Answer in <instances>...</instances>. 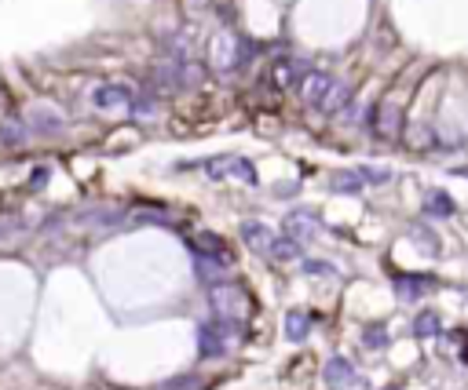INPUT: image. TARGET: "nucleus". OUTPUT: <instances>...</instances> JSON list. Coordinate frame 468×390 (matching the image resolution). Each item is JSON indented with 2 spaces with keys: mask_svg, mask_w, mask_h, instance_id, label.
<instances>
[{
  "mask_svg": "<svg viewBox=\"0 0 468 390\" xmlns=\"http://www.w3.org/2000/svg\"><path fill=\"white\" fill-rule=\"evenodd\" d=\"M198 277L209 281V284H220L224 270H220V263H216V259H198Z\"/></svg>",
  "mask_w": 468,
  "mask_h": 390,
  "instance_id": "dca6fc26",
  "label": "nucleus"
},
{
  "mask_svg": "<svg viewBox=\"0 0 468 390\" xmlns=\"http://www.w3.org/2000/svg\"><path fill=\"white\" fill-rule=\"evenodd\" d=\"M414 336H421V339H432V336H439V317H435L432 310L417 314V321H414Z\"/></svg>",
  "mask_w": 468,
  "mask_h": 390,
  "instance_id": "4468645a",
  "label": "nucleus"
},
{
  "mask_svg": "<svg viewBox=\"0 0 468 390\" xmlns=\"http://www.w3.org/2000/svg\"><path fill=\"white\" fill-rule=\"evenodd\" d=\"M421 292H424V281H421V277H395V296H399V299L414 303V299H421Z\"/></svg>",
  "mask_w": 468,
  "mask_h": 390,
  "instance_id": "f8f14e48",
  "label": "nucleus"
},
{
  "mask_svg": "<svg viewBox=\"0 0 468 390\" xmlns=\"http://www.w3.org/2000/svg\"><path fill=\"white\" fill-rule=\"evenodd\" d=\"M414 241L421 248H428V255H439V245H435V234L432 230H414Z\"/></svg>",
  "mask_w": 468,
  "mask_h": 390,
  "instance_id": "a211bd4d",
  "label": "nucleus"
},
{
  "mask_svg": "<svg viewBox=\"0 0 468 390\" xmlns=\"http://www.w3.org/2000/svg\"><path fill=\"white\" fill-rule=\"evenodd\" d=\"M359 179H362L359 172H337V175H333V190H337V193H359V190H362Z\"/></svg>",
  "mask_w": 468,
  "mask_h": 390,
  "instance_id": "2eb2a0df",
  "label": "nucleus"
},
{
  "mask_svg": "<svg viewBox=\"0 0 468 390\" xmlns=\"http://www.w3.org/2000/svg\"><path fill=\"white\" fill-rule=\"evenodd\" d=\"M359 175H362L366 183H388V179H392L388 168H359Z\"/></svg>",
  "mask_w": 468,
  "mask_h": 390,
  "instance_id": "aec40b11",
  "label": "nucleus"
},
{
  "mask_svg": "<svg viewBox=\"0 0 468 390\" xmlns=\"http://www.w3.org/2000/svg\"><path fill=\"white\" fill-rule=\"evenodd\" d=\"M267 255H271V259H282V263H289V259L300 255V241H293V237H278V241L271 245Z\"/></svg>",
  "mask_w": 468,
  "mask_h": 390,
  "instance_id": "ddd939ff",
  "label": "nucleus"
},
{
  "mask_svg": "<svg viewBox=\"0 0 468 390\" xmlns=\"http://www.w3.org/2000/svg\"><path fill=\"white\" fill-rule=\"evenodd\" d=\"M348 99H352V88H348L344 81H337V84L329 88L326 103H322L319 110H322V113H337V110H344V106H348Z\"/></svg>",
  "mask_w": 468,
  "mask_h": 390,
  "instance_id": "9d476101",
  "label": "nucleus"
},
{
  "mask_svg": "<svg viewBox=\"0 0 468 390\" xmlns=\"http://www.w3.org/2000/svg\"><path fill=\"white\" fill-rule=\"evenodd\" d=\"M304 274H311V277H329V274H333V263H322V259H307V263H304Z\"/></svg>",
  "mask_w": 468,
  "mask_h": 390,
  "instance_id": "f3484780",
  "label": "nucleus"
},
{
  "mask_svg": "<svg viewBox=\"0 0 468 390\" xmlns=\"http://www.w3.org/2000/svg\"><path fill=\"white\" fill-rule=\"evenodd\" d=\"M399 120H402V113H399V106H392V103H384V106L377 110V132H381L384 139H392V135L399 132Z\"/></svg>",
  "mask_w": 468,
  "mask_h": 390,
  "instance_id": "1a4fd4ad",
  "label": "nucleus"
},
{
  "mask_svg": "<svg viewBox=\"0 0 468 390\" xmlns=\"http://www.w3.org/2000/svg\"><path fill=\"white\" fill-rule=\"evenodd\" d=\"M242 241L253 248V252H271V245H274L278 237H274L271 226H264V222H245V226H242Z\"/></svg>",
  "mask_w": 468,
  "mask_h": 390,
  "instance_id": "0eeeda50",
  "label": "nucleus"
},
{
  "mask_svg": "<svg viewBox=\"0 0 468 390\" xmlns=\"http://www.w3.org/2000/svg\"><path fill=\"white\" fill-rule=\"evenodd\" d=\"M286 230H289L293 241H311V237L319 234V215L315 212H289Z\"/></svg>",
  "mask_w": 468,
  "mask_h": 390,
  "instance_id": "423d86ee",
  "label": "nucleus"
},
{
  "mask_svg": "<svg viewBox=\"0 0 468 390\" xmlns=\"http://www.w3.org/2000/svg\"><path fill=\"white\" fill-rule=\"evenodd\" d=\"M198 248H205V252H220V245H216V237H212V234L198 237Z\"/></svg>",
  "mask_w": 468,
  "mask_h": 390,
  "instance_id": "412c9836",
  "label": "nucleus"
},
{
  "mask_svg": "<svg viewBox=\"0 0 468 390\" xmlns=\"http://www.w3.org/2000/svg\"><path fill=\"white\" fill-rule=\"evenodd\" d=\"M333 84H337V81H333L329 73L311 70V73H304V77H300V99H304V103H311V106H322Z\"/></svg>",
  "mask_w": 468,
  "mask_h": 390,
  "instance_id": "7ed1b4c3",
  "label": "nucleus"
},
{
  "mask_svg": "<svg viewBox=\"0 0 468 390\" xmlns=\"http://www.w3.org/2000/svg\"><path fill=\"white\" fill-rule=\"evenodd\" d=\"M461 361H464V365H468V347H464V354H461Z\"/></svg>",
  "mask_w": 468,
  "mask_h": 390,
  "instance_id": "4be33fe9",
  "label": "nucleus"
},
{
  "mask_svg": "<svg viewBox=\"0 0 468 390\" xmlns=\"http://www.w3.org/2000/svg\"><path fill=\"white\" fill-rule=\"evenodd\" d=\"M424 212H428V215L447 219V215H454V212H457V205H454L450 193H443V190H428V193H424Z\"/></svg>",
  "mask_w": 468,
  "mask_h": 390,
  "instance_id": "6e6552de",
  "label": "nucleus"
},
{
  "mask_svg": "<svg viewBox=\"0 0 468 390\" xmlns=\"http://www.w3.org/2000/svg\"><path fill=\"white\" fill-rule=\"evenodd\" d=\"M212 310H216V317L234 321L242 314V292L234 284H212Z\"/></svg>",
  "mask_w": 468,
  "mask_h": 390,
  "instance_id": "20e7f679",
  "label": "nucleus"
},
{
  "mask_svg": "<svg viewBox=\"0 0 468 390\" xmlns=\"http://www.w3.org/2000/svg\"><path fill=\"white\" fill-rule=\"evenodd\" d=\"M322 379H326V386H333V390H348V386L359 383L355 369L344 361V357H329L326 369H322Z\"/></svg>",
  "mask_w": 468,
  "mask_h": 390,
  "instance_id": "39448f33",
  "label": "nucleus"
},
{
  "mask_svg": "<svg viewBox=\"0 0 468 390\" xmlns=\"http://www.w3.org/2000/svg\"><path fill=\"white\" fill-rule=\"evenodd\" d=\"M201 168H205L209 179H242V183H249V186L257 183L253 165H249V160H242V157H234V153H227V157H212V160H205Z\"/></svg>",
  "mask_w": 468,
  "mask_h": 390,
  "instance_id": "f257e3e1",
  "label": "nucleus"
},
{
  "mask_svg": "<svg viewBox=\"0 0 468 390\" xmlns=\"http://www.w3.org/2000/svg\"><path fill=\"white\" fill-rule=\"evenodd\" d=\"M91 106L96 110H129V106H136V95L129 84H99L91 91Z\"/></svg>",
  "mask_w": 468,
  "mask_h": 390,
  "instance_id": "f03ea898",
  "label": "nucleus"
},
{
  "mask_svg": "<svg viewBox=\"0 0 468 390\" xmlns=\"http://www.w3.org/2000/svg\"><path fill=\"white\" fill-rule=\"evenodd\" d=\"M362 343H366V347H384V343H388V332L373 324V329H366V332H362Z\"/></svg>",
  "mask_w": 468,
  "mask_h": 390,
  "instance_id": "6ab92c4d",
  "label": "nucleus"
},
{
  "mask_svg": "<svg viewBox=\"0 0 468 390\" xmlns=\"http://www.w3.org/2000/svg\"><path fill=\"white\" fill-rule=\"evenodd\" d=\"M307 332H311V317H307L304 310H293V314L286 317V336H289L293 343H304Z\"/></svg>",
  "mask_w": 468,
  "mask_h": 390,
  "instance_id": "9b49d317",
  "label": "nucleus"
}]
</instances>
